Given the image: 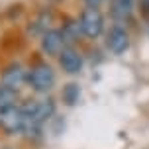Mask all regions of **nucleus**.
I'll use <instances>...</instances> for the list:
<instances>
[{"label":"nucleus","instance_id":"obj_6","mask_svg":"<svg viewBox=\"0 0 149 149\" xmlns=\"http://www.w3.org/2000/svg\"><path fill=\"white\" fill-rule=\"evenodd\" d=\"M65 47L67 45H65L61 30H47L41 36V51L45 55H49V57H59Z\"/></svg>","mask_w":149,"mask_h":149},{"label":"nucleus","instance_id":"obj_4","mask_svg":"<svg viewBox=\"0 0 149 149\" xmlns=\"http://www.w3.org/2000/svg\"><path fill=\"white\" fill-rule=\"evenodd\" d=\"M79 26H81L82 36L90 37V39H96V37H100L102 31H104V14H102L100 8H96V6H86L81 12Z\"/></svg>","mask_w":149,"mask_h":149},{"label":"nucleus","instance_id":"obj_11","mask_svg":"<svg viewBox=\"0 0 149 149\" xmlns=\"http://www.w3.org/2000/svg\"><path fill=\"white\" fill-rule=\"evenodd\" d=\"M12 104H18V90L4 86L0 82V108L2 106H12Z\"/></svg>","mask_w":149,"mask_h":149},{"label":"nucleus","instance_id":"obj_12","mask_svg":"<svg viewBox=\"0 0 149 149\" xmlns=\"http://www.w3.org/2000/svg\"><path fill=\"white\" fill-rule=\"evenodd\" d=\"M79 94H81V88L74 84V82H71V84H67L65 88H63V92H61V96H63V100L67 102L69 106H73L77 100H79Z\"/></svg>","mask_w":149,"mask_h":149},{"label":"nucleus","instance_id":"obj_13","mask_svg":"<svg viewBox=\"0 0 149 149\" xmlns=\"http://www.w3.org/2000/svg\"><path fill=\"white\" fill-rule=\"evenodd\" d=\"M84 2H86V6H100V4H102V2H104V0H84Z\"/></svg>","mask_w":149,"mask_h":149},{"label":"nucleus","instance_id":"obj_3","mask_svg":"<svg viewBox=\"0 0 149 149\" xmlns=\"http://www.w3.org/2000/svg\"><path fill=\"white\" fill-rule=\"evenodd\" d=\"M0 130L8 135L26 132V114H24L22 104H12L0 108Z\"/></svg>","mask_w":149,"mask_h":149},{"label":"nucleus","instance_id":"obj_7","mask_svg":"<svg viewBox=\"0 0 149 149\" xmlns=\"http://www.w3.org/2000/svg\"><path fill=\"white\" fill-rule=\"evenodd\" d=\"M59 65L67 74H79L82 71V55L74 47H65L59 55Z\"/></svg>","mask_w":149,"mask_h":149},{"label":"nucleus","instance_id":"obj_2","mask_svg":"<svg viewBox=\"0 0 149 149\" xmlns=\"http://www.w3.org/2000/svg\"><path fill=\"white\" fill-rule=\"evenodd\" d=\"M55 81H57V74H55L53 67L43 63V61L36 63L28 71V84L31 90H36L39 94H47L55 86Z\"/></svg>","mask_w":149,"mask_h":149},{"label":"nucleus","instance_id":"obj_8","mask_svg":"<svg viewBox=\"0 0 149 149\" xmlns=\"http://www.w3.org/2000/svg\"><path fill=\"white\" fill-rule=\"evenodd\" d=\"M26 82H28V71H24L22 65L16 63V65H10V67L4 69V73H2V84L4 86L18 90Z\"/></svg>","mask_w":149,"mask_h":149},{"label":"nucleus","instance_id":"obj_10","mask_svg":"<svg viewBox=\"0 0 149 149\" xmlns=\"http://www.w3.org/2000/svg\"><path fill=\"white\" fill-rule=\"evenodd\" d=\"M61 33H63V39H65V45H67V47H74V43L79 41V37L82 36L79 22H73V20H69L67 24H63Z\"/></svg>","mask_w":149,"mask_h":149},{"label":"nucleus","instance_id":"obj_14","mask_svg":"<svg viewBox=\"0 0 149 149\" xmlns=\"http://www.w3.org/2000/svg\"><path fill=\"white\" fill-rule=\"evenodd\" d=\"M143 18H145V24H147V31H149V12H145V14H143Z\"/></svg>","mask_w":149,"mask_h":149},{"label":"nucleus","instance_id":"obj_1","mask_svg":"<svg viewBox=\"0 0 149 149\" xmlns=\"http://www.w3.org/2000/svg\"><path fill=\"white\" fill-rule=\"evenodd\" d=\"M24 114H26V132H39L45 122L55 116V100L53 98H39V100H30L22 104Z\"/></svg>","mask_w":149,"mask_h":149},{"label":"nucleus","instance_id":"obj_5","mask_svg":"<svg viewBox=\"0 0 149 149\" xmlns=\"http://www.w3.org/2000/svg\"><path fill=\"white\" fill-rule=\"evenodd\" d=\"M106 47L114 55H122L130 47V33H127V30L124 26L116 24V26H112L108 30V33H106Z\"/></svg>","mask_w":149,"mask_h":149},{"label":"nucleus","instance_id":"obj_9","mask_svg":"<svg viewBox=\"0 0 149 149\" xmlns=\"http://www.w3.org/2000/svg\"><path fill=\"white\" fill-rule=\"evenodd\" d=\"M135 8V0H110V14L116 20V24H126Z\"/></svg>","mask_w":149,"mask_h":149}]
</instances>
